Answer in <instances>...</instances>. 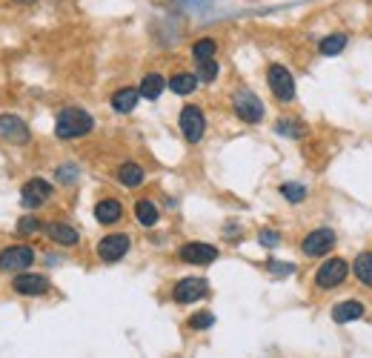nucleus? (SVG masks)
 <instances>
[{"label": "nucleus", "instance_id": "obj_21", "mask_svg": "<svg viewBox=\"0 0 372 358\" xmlns=\"http://www.w3.org/2000/svg\"><path fill=\"white\" fill-rule=\"evenodd\" d=\"M198 75H192V72H175V75L167 81V86L175 92V95H192L198 89Z\"/></svg>", "mask_w": 372, "mask_h": 358}, {"label": "nucleus", "instance_id": "obj_6", "mask_svg": "<svg viewBox=\"0 0 372 358\" xmlns=\"http://www.w3.org/2000/svg\"><path fill=\"white\" fill-rule=\"evenodd\" d=\"M209 296V281L206 278H198V275H189V278H181L175 286H172V301L175 304H195L201 298Z\"/></svg>", "mask_w": 372, "mask_h": 358}, {"label": "nucleus", "instance_id": "obj_30", "mask_svg": "<svg viewBox=\"0 0 372 358\" xmlns=\"http://www.w3.org/2000/svg\"><path fill=\"white\" fill-rule=\"evenodd\" d=\"M258 241H261L264 247H278V244H281V235H278L275 230H261V233H258Z\"/></svg>", "mask_w": 372, "mask_h": 358}, {"label": "nucleus", "instance_id": "obj_8", "mask_svg": "<svg viewBox=\"0 0 372 358\" xmlns=\"http://www.w3.org/2000/svg\"><path fill=\"white\" fill-rule=\"evenodd\" d=\"M35 264V250L32 247H6L0 252V272H26Z\"/></svg>", "mask_w": 372, "mask_h": 358}, {"label": "nucleus", "instance_id": "obj_28", "mask_svg": "<svg viewBox=\"0 0 372 358\" xmlns=\"http://www.w3.org/2000/svg\"><path fill=\"white\" fill-rule=\"evenodd\" d=\"M275 129L281 132V135H289V138H301L304 135V126L298 123V121H286V118H281L278 123H275Z\"/></svg>", "mask_w": 372, "mask_h": 358}, {"label": "nucleus", "instance_id": "obj_16", "mask_svg": "<svg viewBox=\"0 0 372 358\" xmlns=\"http://www.w3.org/2000/svg\"><path fill=\"white\" fill-rule=\"evenodd\" d=\"M46 235L55 244H60V247H78V241H81V233L74 230V227H69L66 221H52L46 227Z\"/></svg>", "mask_w": 372, "mask_h": 358}, {"label": "nucleus", "instance_id": "obj_24", "mask_svg": "<svg viewBox=\"0 0 372 358\" xmlns=\"http://www.w3.org/2000/svg\"><path fill=\"white\" fill-rule=\"evenodd\" d=\"M215 55H218L215 38H201V40L192 43V57H195V60H212Z\"/></svg>", "mask_w": 372, "mask_h": 358}, {"label": "nucleus", "instance_id": "obj_1", "mask_svg": "<svg viewBox=\"0 0 372 358\" xmlns=\"http://www.w3.org/2000/svg\"><path fill=\"white\" fill-rule=\"evenodd\" d=\"M95 129V121L86 109L81 106H63L57 112V121H55V135L60 140H78V138H86L89 132Z\"/></svg>", "mask_w": 372, "mask_h": 358}, {"label": "nucleus", "instance_id": "obj_18", "mask_svg": "<svg viewBox=\"0 0 372 358\" xmlns=\"http://www.w3.org/2000/svg\"><path fill=\"white\" fill-rule=\"evenodd\" d=\"M135 221L140 224V227H155L158 221H161V212H158V206H155V201H149V198H140L137 203H135Z\"/></svg>", "mask_w": 372, "mask_h": 358}, {"label": "nucleus", "instance_id": "obj_11", "mask_svg": "<svg viewBox=\"0 0 372 358\" xmlns=\"http://www.w3.org/2000/svg\"><path fill=\"white\" fill-rule=\"evenodd\" d=\"M0 138L23 147V143H29V138H32V129L18 115H0Z\"/></svg>", "mask_w": 372, "mask_h": 358}, {"label": "nucleus", "instance_id": "obj_9", "mask_svg": "<svg viewBox=\"0 0 372 358\" xmlns=\"http://www.w3.org/2000/svg\"><path fill=\"white\" fill-rule=\"evenodd\" d=\"M129 247H132V238L126 233H112V235L98 241V258L103 264H115L129 252Z\"/></svg>", "mask_w": 372, "mask_h": 358}, {"label": "nucleus", "instance_id": "obj_23", "mask_svg": "<svg viewBox=\"0 0 372 358\" xmlns=\"http://www.w3.org/2000/svg\"><path fill=\"white\" fill-rule=\"evenodd\" d=\"M344 46H346V35H344V32H335V35H327V38L318 43V52L327 55V57H332V55H341Z\"/></svg>", "mask_w": 372, "mask_h": 358}, {"label": "nucleus", "instance_id": "obj_3", "mask_svg": "<svg viewBox=\"0 0 372 358\" xmlns=\"http://www.w3.org/2000/svg\"><path fill=\"white\" fill-rule=\"evenodd\" d=\"M266 84L269 92L281 101V104H292L295 101V75L283 66V63H269L266 69Z\"/></svg>", "mask_w": 372, "mask_h": 358}, {"label": "nucleus", "instance_id": "obj_26", "mask_svg": "<svg viewBox=\"0 0 372 358\" xmlns=\"http://www.w3.org/2000/svg\"><path fill=\"white\" fill-rule=\"evenodd\" d=\"M281 195H283L289 203H301V201H307L310 192H307L304 184H295V181H292V184H281Z\"/></svg>", "mask_w": 372, "mask_h": 358}, {"label": "nucleus", "instance_id": "obj_14", "mask_svg": "<svg viewBox=\"0 0 372 358\" xmlns=\"http://www.w3.org/2000/svg\"><path fill=\"white\" fill-rule=\"evenodd\" d=\"M329 315H332L335 324H352V321H361V318L366 315V307H363V301H358V298H346V301H338V304L329 310Z\"/></svg>", "mask_w": 372, "mask_h": 358}, {"label": "nucleus", "instance_id": "obj_12", "mask_svg": "<svg viewBox=\"0 0 372 358\" xmlns=\"http://www.w3.org/2000/svg\"><path fill=\"white\" fill-rule=\"evenodd\" d=\"M52 184L49 181H43V178H32V181H26L23 184V189H21V201H23V206H29V209H38V206H43L49 198H52Z\"/></svg>", "mask_w": 372, "mask_h": 358}, {"label": "nucleus", "instance_id": "obj_22", "mask_svg": "<svg viewBox=\"0 0 372 358\" xmlns=\"http://www.w3.org/2000/svg\"><path fill=\"white\" fill-rule=\"evenodd\" d=\"M352 275H355L363 286H369V290H372V252L355 255V261H352Z\"/></svg>", "mask_w": 372, "mask_h": 358}, {"label": "nucleus", "instance_id": "obj_4", "mask_svg": "<svg viewBox=\"0 0 372 358\" xmlns=\"http://www.w3.org/2000/svg\"><path fill=\"white\" fill-rule=\"evenodd\" d=\"M335 244H338L335 230L318 227V230H312V233H307V235L301 238V252H304L307 258H324V255H329V252L335 250Z\"/></svg>", "mask_w": 372, "mask_h": 358}, {"label": "nucleus", "instance_id": "obj_10", "mask_svg": "<svg viewBox=\"0 0 372 358\" xmlns=\"http://www.w3.org/2000/svg\"><path fill=\"white\" fill-rule=\"evenodd\" d=\"M12 290H15L18 296H32V298H38V296H46V293L52 290V284H49L46 275H38V272H18V275L12 278Z\"/></svg>", "mask_w": 372, "mask_h": 358}, {"label": "nucleus", "instance_id": "obj_15", "mask_svg": "<svg viewBox=\"0 0 372 358\" xmlns=\"http://www.w3.org/2000/svg\"><path fill=\"white\" fill-rule=\"evenodd\" d=\"M123 218V203L118 198H101L95 203V221L103 224V227H112Z\"/></svg>", "mask_w": 372, "mask_h": 358}, {"label": "nucleus", "instance_id": "obj_5", "mask_svg": "<svg viewBox=\"0 0 372 358\" xmlns=\"http://www.w3.org/2000/svg\"><path fill=\"white\" fill-rule=\"evenodd\" d=\"M178 126H181V135L186 138V143H201L203 140V132H206V115L201 106L189 104L181 109L178 115Z\"/></svg>", "mask_w": 372, "mask_h": 358}, {"label": "nucleus", "instance_id": "obj_2", "mask_svg": "<svg viewBox=\"0 0 372 358\" xmlns=\"http://www.w3.org/2000/svg\"><path fill=\"white\" fill-rule=\"evenodd\" d=\"M349 264L344 261V258H327L318 269H315V278H312V284H315V290H321V293H329V290H335V286H341L344 281H346V275H349Z\"/></svg>", "mask_w": 372, "mask_h": 358}, {"label": "nucleus", "instance_id": "obj_7", "mask_svg": "<svg viewBox=\"0 0 372 358\" xmlns=\"http://www.w3.org/2000/svg\"><path fill=\"white\" fill-rule=\"evenodd\" d=\"M232 109L244 123H261L264 121V104L252 89H238L232 98Z\"/></svg>", "mask_w": 372, "mask_h": 358}, {"label": "nucleus", "instance_id": "obj_13", "mask_svg": "<svg viewBox=\"0 0 372 358\" xmlns=\"http://www.w3.org/2000/svg\"><path fill=\"white\" fill-rule=\"evenodd\" d=\"M181 261H186V264H195V267H203V264H212V261H218V247H212V244H203V241H189V244H184L181 247Z\"/></svg>", "mask_w": 372, "mask_h": 358}, {"label": "nucleus", "instance_id": "obj_19", "mask_svg": "<svg viewBox=\"0 0 372 358\" xmlns=\"http://www.w3.org/2000/svg\"><path fill=\"white\" fill-rule=\"evenodd\" d=\"M164 89H167V78L158 75V72H149V75H143V81L137 86L140 98H146V101H158Z\"/></svg>", "mask_w": 372, "mask_h": 358}, {"label": "nucleus", "instance_id": "obj_17", "mask_svg": "<svg viewBox=\"0 0 372 358\" xmlns=\"http://www.w3.org/2000/svg\"><path fill=\"white\" fill-rule=\"evenodd\" d=\"M115 178H118V184H123V186L135 189V186H140V184L146 181V172H143V167H140V164L126 161V164H120V167L115 169Z\"/></svg>", "mask_w": 372, "mask_h": 358}, {"label": "nucleus", "instance_id": "obj_31", "mask_svg": "<svg viewBox=\"0 0 372 358\" xmlns=\"http://www.w3.org/2000/svg\"><path fill=\"white\" fill-rule=\"evenodd\" d=\"M266 267H269V272H275V275H292V272H295V264H283V261H269Z\"/></svg>", "mask_w": 372, "mask_h": 358}, {"label": "nucleus", "instance_id": "obj_25", "mask_svg": "<svg viewBox=\"0 0 372 358\" xmlns=\"http://www.w3.org/2000/svg\"><path fill=\"white\" fill-rule=\"evenodd\" d=\"M198 63V72H195V75H198V81L201 84H212L215 78H218V72H220V66H218V60L212 57V60H195Z\"/></svg>", "mask_w": 372, "mask_h": 358}, {"label": "nucleus", "instance_id": "obj_27", "mask_svg": "<svg viewBox=\"0 0 372 358\" xmlns=\"http://www.w3.org/2000/svg\"><path fill=\"white\" fill-rule=\"evenodd\" d=\"M212 324H215V313H209V310L195 313V315H189V321H186L189 330H209Z\"/></svg>", "mask_w": 372, "mask_h": 358}, {"label": "nucleus", "instance_id": "obj_20", "mask_svg": "<svg viewBox=\"0 0 372 358\" xmlns=\"http://www.w3.org/2000/svg\"><path fill=\"white\" fill-rule=\"evenodd\" d=\"M137 101H140V92L132 89V86H123V89H118V92L112 95V109H115L118 115H129V112L137 106Z\"/></svg>", "mask_w": 372, "mask_h": 358}, {"label": "nucleus", "instance_id": "obj_29", "mask_svg": "<svg viewBox=\"0 0 372 358\" xmlns=\"http://www.w3.org/2000/svg\"><path fill=\"white\" fill-rule=\"evenodd\" d=\"M40 230H43V224H40V218H35V215H26V218L18 221L21 235H32V233H40Z\"/></svg>", "mask_w": 372, "mask_h": 358}, {"label": "nucleus", "instance_id": "obj_32", "mask_svg": "<svg viewBox=\"0 0 372 358\" xmlns=\"http://www.w3.org/2000/svg\"><path fill=\"white\" fill-rule=\"evenodd\" d=\"M21 4H32V0H21Z\"/></svg>", "mask_w": 372, "mask_h": 358}]
</instances>
